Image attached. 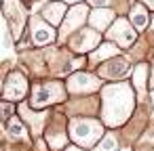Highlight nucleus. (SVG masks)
I'll list each match as a JSON object with an SVG mask.
<instances>
[{
  "mask_svg": "<svg viewBox=\"0 0 154 151\" xmlns=\"http://www.w3.org/2000/svg\"><path fill=\"white\" fill-rule=\"evenodd\" d=\"M63 2H80V0H63Z\"/></svg>",
  "mask_w": 154,
  "mask_h": 151,
  "instance_id": "obj_22",
  "label": "nucleus"
},
{
  "mask_svg": "<svg viewBox=\"0 0 154 151\" xmlns=\"http://www.w3.org/2000/svg\"><path fill=\"white\" fill-rule=\"evenodd\" d=\"M95 151H116V138H114L112 134L103 136V138H101V143L97 145V149H95Z\"/></svg>",
  "mask_w": 154,
  "mask_h": 151,
  "instance_id": "obj_18",
  "label": "nucleus"
},
{
  "mask_svg": "<svg viewBox=\"0 0 154 151\" xmlns=\"http://www.w3.org/2000/svg\"><path fill=\"white\" fill-rule=\"evenodd\" d=\"M110 2V0H91V4H95V7H106Z\"/></svg>",
  "mask_w": 154,
  "mask_h": 151,
  "instance_id": "obj_20",
  "label": "nucleus"
},
{
  "mask_svg": "<svg viewBox=\"0 0 154 151\" xmlns=\"http://www.w3.org/2000/svg\"><path fill=\"white\" fill-rule=\"evenodd\" d=\"M146 74H148L146 65H139L133 74V84H135V90L139 92V97H143V92H146Z\"/></svg>",
  "mask_w": 154,
  "mask_h": 151,
  "instance_id": "obj_14",
  "label": "nucleus"
},
{
  "mask_svg": "<svg viewBox=\"0 0 154 151\" xmlns=\"http://www.w3.org/2000/svg\"><path fill=\"white\" fill-rule=\"evenodd\" d=\"M63 13H66V4H63V2H51V4H47L45 11H42L45 21H49L51 25H53V23H59L61 17H63Z\"/></svg>",
  "mask_w": 154,
  "mask_h": 151,
  "instance_id": "obj_12",
  "label": "nucleus"
},
{
  "mask_svg": "<svg viewBox=\"0 0 154 151\" xmlns=\"http://www.w3.org/2000/svg\"><path fill=\"white\" fill-rule=\"evenodd\" d=\"M97 42H99V34H97V32L82 30V32L74 38L72 46H74L76 51H93V48L97 46Z\"/></svg>",
  "mask_w": 154,
  "mask_h": 151,
  "instance_id": "obj_9",
  "label": "nucleus"
},
{
  "mask_svg": "<svg viewBox=\"0 0 154 151\" xmlns=\"http://www.w3.org/2000/svg\"><path fill=\"white\" fill-rule=\"evenodd\" d=\"M131 21H133L135 30H143V28L148 25V13H146V9H143L141 4H135V7H133V11H131Z\"/></svg>",
  "mask_w": 154,
  "mask_h": 151,
  "instance_id": "obj_13",
  "label": "nucleus"
},
{
  "mask_svg": "<svg viewBox=\"0 0 154 151\" xmlns=\"http://www.w3.org/2000/svg\"><path fill=\"white\" fill-rule=\"evenodd\" d=\"M28 90V84H26V78L21 74H13L9 78V82L5 84V99L7 101H19Z\"/></svg>",
  "mask_w": 154,
  "mask_h": 151,
  "instance_id": "obj_7",
  "label": "nucleus"
},
{
  "mask_svg": "<svg viewBox=\"0 0 154 151\" xmlns=\"http://www.w3.org/2000/svg\"><path fill=\"white\" fill-rule=\"evenodd\" d=\"M21 111H23V118L32 124L34 132H38V130H40V126H42V120H45V115H47V113H30V109H28V107H21Z\"/></svg>",
  "mask_w": 154,
  "mask_h": 151,
  "instance_id": "obj_15",
  "label": "nucleus"
},
{
  "mask_svg": "<svg viewBox=\"0 0 154 151\" xmlns=\"http://www.w3.org/2000/svg\"><path fill=\"white\" fill-rule=\"evenodd\" d=\"M66 151H82V149H78V147H68Z\"/></svg>",
  "mask_w": 154,
  "mask_h": 151,
  "instance_id": "obj_21",
  "label": "nucleus"
},
{
  "mask_svg": "<svg viewBox=\"0 0 154 151\" xmlns=\"http://www.w3.org/2000/svg\"><path fill=\"white\" fill-rule=\"evenodd\" d=\"M127 71H129V63H127L125 59H112L110 63L101 65V69H99V74H101V76H106V78H112V80H116V78H122Z\"/></svg>",
  "mask_w": 154,
  "mask_h": 151,
  "instance_id": "obj_10",
  "label": "nucleus"
},
{
  "mask_svg": "<svg viewBox=\"0 0 154 151\" xmlns=\"http://www.w3.org/2000/svg\"><path fill=\"white\" fill-rule=\"evenodd\" d=\"M97 88H99V82L91 74H76L68 80V90H72V92H91Z\"/></svg>",
  "mask_w": 154,
  "mask_h": 151,
  "instance_id": "obj_5",
  "label": "nucleus"
},
{
  "mask_svg": "<svg viewBox=\"0 0 154 151\" xmlns=\"http://www.w3.org/2000/svg\"><path fill=\"white\" fill-rule=\"evenodd\" d=\"M103 122L108 126L122 124L133 109V90L129 84H112L103 88Z\"/></svg>",
  "mask_w": 154,
  "mask_h": 151,
  "instance_id": "obj_1",
  "label": "nucleus"
},
{
  "mask_svg": "<svg viewBox=\"0 0 154 151\" xmlns=\"http://www.w3.org/2000/svg\"><path fill=\"white\" fill-rule=\"evenodd\" d=\"M101 132H103L101 124H99V122H93V120H72V124H70V134H72V138H74L76 143L85 145V147L93 145V143L101 136Z\"/></svg>",
  "mask_w": 154,
  "mask_h": 151,
  "instance_id": "obj_2",
  "label": "nucleus"
},
{
  "mask_svg": "<svg viewBox=\"0 0 154 151\" xmlns=\"http://www.w3.org/2000/svg\"><path fill=\"white\" fill-rule=\"evenodd\" d=\"M53 38H55L53 28L47 21H42L40 17H34L32 19V40H34V44H49V42H53Z\"/></svg>",
  "mask_w": 154,
  "mask_h": 151,
  "instance_id": "obj_6",
  "label": "nucleus"
},
{
  "mask_svg": "<svg viewBox=\"0 0 154 151\" xmlns=\"http://www.w3.org/2000/svg\"><path fill=\"white\" fill-rule=\"evenodd\" d=\"M116 53H118V48H116L114 44H103L101 48H97V51L93 53V61H99V59L112 57V55H116Z\"/></svg>",
  "mask_w": 154,
  "mask_h": 151,
  "instance_id": "obj_16",
  "label": "nucleus"
},
{
  "mask_svg": "<svg viewBox=\"0 0 154 151\" xmlns=\"http://www.w3.org/2000/svg\"><path fill=\"white\" fill-rule=\"evenodd\" d=\"M150 84H152V86H154V69H152V82H150Z\"/></svg>",
  "mask_w": 154,
  "mask_h": 151,
  "instance_id": "obj_23",
  "label": "nucleus"
},
{
  "mask_svg": "<svg viewBox=\"0 0 154 151\" xmlns=\"http://www.w3.org/2000/svg\"><path fill=\"white\" fill-rule=\"evenodd\" d=\"M87 7H74L70 13H68V19L63 21V28H61V38H66V36H70L80 23H85V19H87Z\"/></svg>",
  "mask_w": 154,
  "mask_h": 151,
  "instance_id": "obj_8",
  "label": "nucleus"
},
{
  "mask_svg": "<svg viewBox=\"0 0 154 151\" xmlns=\"http://www.w3.org/2000/svg\"><path fill=\"white\" fill-rule=\"evenodd\" d=\"M150 2H154V0H150Z\"/></svg>",
  "mask_w": 154,
  "mask_h": 151,
  "instance_id": "obj_25",
  "label": "nucleus"
},
{
  "mask_svg": "<svg viewBox=\"0 0 154 151\" xmlns=\"http://www.w3.org/2000/svg\"><path fill=\"white\" fill-rule=\"evenodd\" d=\"M122 151H129V149H122Z\"/></svg>",
  "mask_w": 154,
  "mask_h": 151,
  "instance_id": "obj_24",
  "label": "nucleus"
},
{
  "mask_svg": "<svg viewBox=\"0 0 154 151\" xmlns=\"http://www.w3.org/2000/svg\"><path fill=\"white\" fill-rule=\"evenodd\" d=\"M47 138H49L51 149H61V147L66 145V134H63V132H49Z\"/></svg>",
  "mask_w": 154,
  "mask_h": 151,
  "instance_id": "obj_17",
  "label": "nucleus"
},
{
  "mask_svg": "<svg viewBox=\"0 0 154 151\" xmlns=\"http://www.w3.org/2000/svg\"><path fill=\"white\" fill-rule=\"evenodd\" d=\"M9 130H11V136H15V138H26V132H23V126H21V122L13 120V122L9 124Z\"/></svg>",
  "mask_w": 154,
  "mask_h": 151,
  "instance_id": "obj_19",
  "label": "nucleus"
},
{
  "mask_svg": "<svg viewBox=\"0 0 154 151\" xmlns=\"http://www.w3.org/2000/svg\"><path fill=\"white\" fill-rule=\"evenodd\" d=\"M61 99H63V88H61L59 82L40 84L32 92V105L34 107H45V105L55 103V101H61Z\"/></svg>",
  "mask_w": 154,
  "mask_h": 151,
  "instance_id": "obj_3",
  "label": "nucleus"
},
{
  "mask_svg": "<svg viewBox=\"0 0 154 151\" xmlns=\"http://www.w3.org/2000/svg\"><path fill=\"white\" fill-rule=\"evenodd\" d=\"M108 38H112V40H114V42H118L120 46H129V44L135 40V30H133L125 19H118V21L110 28Z\"/></svg>",
  "mask_w": 154,
  "mask_h": 151,
  "instance_id": "obj_4",
  "label": "nucleus"
},
{
  "mask_svg": "<svg viewBox=\"0 0 154 151\" xmlns=\"http://www.w3.org/2000/svg\"><path fill=\"white\" fill-rule=\"evenodd\" d=\"M112 17H114L112 11H108V9H97V11H93V13L89 15V21H91L93 28H97V30H106V28L110 25Z\"/></svg>",
  "mask_w": 154,
  "mask_h": 151,
  "instance_id": "obj_11",
  "label": "nucleus"
}]
</instances>
